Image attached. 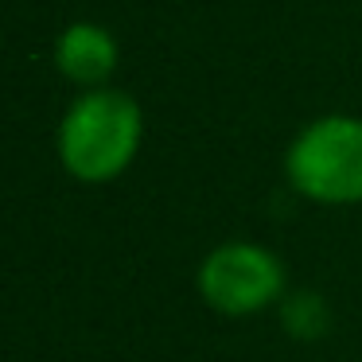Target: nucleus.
<instances>
[{"instance_id":"1","label":"nucleus","mask_w":362,"mask_h":362,"mask_svg":"<svg viewBox=\"0 0 362 362\" xmlns=\"http://www.w3.org/2000/svg\"><path fill=\"white\" fill-rule=\"evenodd\" d=\"M141 105L121 90H86L59 121V164L82 183H110L136 160Z\"/></svg>"},{"instance_id":"4","label":"nucleus","mask_w":362,"mask_h":362,"mask_svg":"<svg viewBox=\"0 0 362 362\" xmlns=\"http://www.w3.org/2000/svg\"><path fill=\"white\" fill-rule=\"evenodd\" d=\"M55 66L74 86L102 90L110 74L117 71V40L105 28L78 20V24L63 28V35L55 40Z\"/></svg>"},{"instance_id":"3","label":"nucleus","mask_w":362,"mask_h":362,"mask_svg":"<svg viewBox=\"0 0 362 362\" xmlns=\"http://www.w3.org/2000/svg\"><path fill=\"white\" fill-rule=\"evenodd\" d=\"M284 292V265L273 250L257 242H226L199 265V296L214 312L242 320L257 315Z\"/></svg>"},{"instance_id":"2","label":"nucleus","mask_w":362,"mask_h":362,"mask_svg":"<svg viewBox=\"0 0 362 362\" xmlns=\"http://www.w3.org/2000/svg\"><path fill=\"white\" fill-rule=\"evenodd\" d=\"M288 183L312 203H362V117L331 113L292 141L284 156Z\"/></svg>"}]
</instances>
